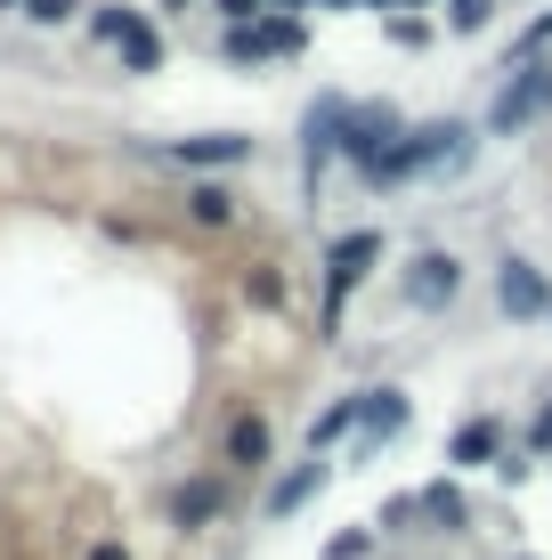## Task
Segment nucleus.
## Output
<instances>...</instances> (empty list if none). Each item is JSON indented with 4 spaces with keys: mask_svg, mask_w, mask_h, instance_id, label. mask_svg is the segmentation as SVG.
I'll list each match as a JSON object with an SVG mask.
<instances>
[{
    "mask_svg": "<svg viewBox=\"0 0 552 560\" xmlns=\"http://www.w3.org/2000/svg\"><path fill=\"white\" fill-rule=\"evenodd\" d=\"M471 130L463 122H423V130H398V147L383 154V171L374 179H414V171H431V163H455L463 154Z\"/></svg>",
    "mask_w": 552,
    "mask_h": 560,
    "instance_id": "obj_1",
    "label": "nucleus"
},
{
    "mask_svg": "<svg viewBox=\"0 0 552 560\" xmlns=\"http://www.w3.org/2000/svg\"><path fill=\"white\" fill-rule=\"evenodd\" d=\"M374 260H383V236H374V228H357V236H341L333 253H326V325L341 317V301L366 284V268H374Z\"/></svg>",
    "mask_w": 552,
    "mask_h": 560,
    "instance_id": "obj_2",
    "label": "nucleus"
},
{
    "mask_svg": "<svg viewBox=\"0 0 552 560\" xmlns=\"http://www.w3.org/2000/svg\"><path fill=\"white\" fill-rule=\"evenodd\" d=\"M220 49L236 57V66H260V57H301V25H293V16H236Z\"/></svg>",
    "mask_w": 552,
    "mask_h": 560,
    "instance_id": "obj_3",
    "label": "nucleus"
},
{
    "mask_svg": "<svg viewBox=\"0 0 552 560\" xmlns=\"http://www.w3.org/2000/svg\"><path fill=\"white\" fill-rule=\"evenodd\" d=\"M98 42L122 49L130 73H155V66H163V42H155V25H146L139 9H98Z\"/></svg>",
    "mask_w": 552,
    "mask_h": 560,
    "instance_id": "obj_4",
    "label": "nucleus"
},
{
    "mask_svg": "<svg viewBox=\"0 0 552 560\" xmlns=\"http://www.w3.org/2000/svg\"><path fill=\"white\" fill-rule=\"evenodd\" d=\"M544 106H552V66H520V82H512L504 98H496V114H488V130H504V139H512V130H528V122H537Z\"/></svg>",
    "mask_w": 552,
    "mask_h": 560,
    "instance_id": "obj_5",
    "label": "nucleus"
},
{
    "mask_svg": "<svg viewBox=\"0 0 552 560\" xmlns=\"http://www.w3.org/2000/svg\"><path fill=\"white\" fill-rule=\"evenodd\" d=\"M163 154L187 171H227V163H252V139L244 130H212V139H171Z\"/></svg>",
    "mask_w": 552,
    "mask_h": 560,
    "instance_id": "obj_6",
    "label": "nucleus"
},
{
    "mask_svg": "<svg viewBox=\"0 0 552 560\" xmlns=\"http://www.w3.org/2000/svg\"><path fill=\"white\" fill-rule=\"evenodd\" d=\"M455 293H463V260H455V253H423V260L407 268V301L414 308H439Z\"/></svg>",
    "mask_w": 552,
    "mask_h": 560,
    "instance_id": "obj_7",
    "label": "nucleus"
},
{
    "mask_svg": "<svg viewBox=\"0 0 552 560\" xmlns=\"http://www.w3.org/2000/svg\"><path fill=\"white\" fill-rule=\"evenodd\" d=\"M496 301H504V317H552V284H544L528 260H504V277H496Z\"/></svg>",
    "mask_w": 552,
    "mask_h": 560,
    "instance_id": "obj_8",
    "label": "nucleus"
},
{
    "mask_svg": "<svg viewBox=\"0 0 552 560\" xmlns=\"http://www.w3.org/2000/svg\"><path fill=\"white\" fill-rule=\"evenodd\" d=\"M317 488H326V463H317V455H309V463H301V471H293V479H277V495H269V520H293V512H301V504H309V495H317Z\"/></svg>",
    "mask_w": 552,
    "mask_h": 560,
    "instance_id": "obj_9",
    "label": "nucleus"
},
{
    "mask_svg": "<svg viewBox=\"0 0 552 560\" xmlns=\"http://www.w3.org/2000/svg\"><path fill=\"white\" fill-rule=\"evenodd\" d=\"M455 463H496L504 455V422L496 415H480V422H463V431H455V447H447Z\"/></svg>",
    "mask_w": 552,
    "mask_h": 560,
    "instance_id": "obj_10",
    "label": "nucleus"
},
{
    "mask_svg": "<svg viewBox=\"0 0 552 560\" xmlns=\"http://www.w3.org/2000/svg\"><path fill=\"white\" fill-rule=\"evenodd\" d=\"M269 447H277V439H269V422H260V415H244L236 431H227V463H236V471H260Z\"/></svg>",
    "mask_w": 552,
    "mask_h": 560,
    "instance_id": "obj_11",
    "label": "nucleus"
},
{
    "mask_svg": "<svg viewBox=\"0 0 552 560\" xmlns=\"http://www.w3.org/2000/svg\"><path fill=\"white\" fill-rule=\"evenodd\" d=\"M220 504H227V488H220V479H196V488H179L171 520H179V528H203V520H220Z\"/></svg>",
    "mask_w": 552,
    "mask_h": 560,
    "instance_id": "obj_12",
    "label": "nucleus"
},
{
    "mask_svg": "<svg viewBox=\"0 0 552 560\" xmlns=\"http://www.w3.org/2000/svg\"><path fill=\"white\" fill-rule=\"evenodd\" d=\"M357 422H366V390H357V398H333V407L317 415V431H309V455H317V447H333V439H341V431H357Z\"/></svg>",
    "mask_w": 552,
    "mask_h": 560,
    "instance_id": "obj_13",
    "label": "nucleus"
},
{
    "mask_svg": "<svg viewBox=\"0 0 552 560\" xmlns=\"http://www.w3.org/2000/svg\"><path fill=\"white\" fill-rule=\"evenodd\" d=\"M407 431V398L398 390H366V439H398Z\"/></svg>",
    "mask_w": 552,
    "mask_h": 560,
    "instance_id": "obj_14",
    "label": "nucleus"
},
{
    "mask_svg": "<svg viewBox=\"0 0 552 560\" xmlns=\"http://www.w3.org/2000/svg\"><path fill=\"white\" fill-rule=\"evenodd\" d=\"M423 512L439 520V528H463V488H455V479H439V488H423Z\"/></svg>",
    "mask_w": 552,
    "mask_h": 560,
    "instance_id": "obj_15",
    "label": "nucleus"
},
{
    "mask_svg": "<svg viewBox=\"0 0 552 560\" xmlns=\"http://www.w3.org/2000/svg\"><path fill=\"white\" fill-rule=\"evenodd\" d=\"M187 203H196V220H203V228H227V220H236V196H227V187H196Z\"/></svg>",
    "mask_w": 552,
    "mask_h": 560,
    "instance_id": "obj_16",
    "label": "nucleus"
},
{
    "mask_svg": "<svg viewBox=\"0 0 552 560\" xmlns=\"http://www.w3.org/2000/svg\"><path fill=\"white\" fill-rule=\"evenodd\" d=\"M488 16H496V0H447V25L455 33H488Z\"/></svg>",
    "mask_w": 552,
    "mask_h": 560,
    "instance_id": "obj_17",
    "label": "nucleus"
},
{
    "mask_svg": "<svg viewBox=\"0 0 552 560\" xmlns=\"http://www.w3.org/2000/svg\"><path fill=\"white\" fill-rule=\"evenodd\" d=\"M73 9H82V0H33V9H25V16H33V25H66V16H73Z\"/></svg>",
    "mask_w": 552,
    "mask_h": 560,
    "instance_id": "obj_18",
    "label": "nucleus"
},
{
    "mask_svg": "<svg viewBox=\"0 0 552 560\" xmlns=\"http://www.w3.org/2000/svg\"><path fill=\"white\" fill-rule=\"evenodd\" d=\"M544 42H552V9H544V16H537V25H528V33H520V42H512V49H520V57H537Z\"/></svg>",
    "mask_w": 552,
    "mask_h": 560,
    "instance_id": "obj_19",
    "label": "nucleus"
},
{
    "mask_svg": "<svg viewBox=\"0 0 552 560\" xmlns=\"http://www.w3.org/2000/svg\"><path fill=\"white\" fill-rule=\"evenodd\" d=\"M357 552H366V528H350V536H333V552H326V560H357Z\"/></svg>",
    "mask_w": 552,
    "mask_h": 560,
    "instance_id": "obj_20",
    "label": "nucleus"
},
{
    "mask_svg": "<svg viewBox=\"0 0 552 560\" xmlns=\"http://www.w3.org/2000/svg\"><path fill=\"white\" fill-rule=\"evenodd\" d=\"M528 447H544V455H552V407L537 415V431H528Z\"/></svg>",
    "mask_w": 552,
    "mask_h": 560,
    "instance_id": "obj_21",
    "label": "nucleus"
},
{
    "mask_svg": "<svg viewBox=\"0 0 552 560\" xmlns=\"http://www.w3.org/2000/svg\"><path fill=\"white\" fill-rule=\"evenodd\" d=\"M227 9V25H236V16H260V0H220Z\"/></svg>",
    "mask_w": 552,
    "mask_h": 560,
    "instance_id": "obj_22",
    "label": "nucleus"
},
{
    "mask_svg": "<svg viewBox=\"0 0 552 560\" xmlns=\"http://www.w3.org/2000/svg\"><path fill=\"white\" fill-rule=\"evenodd\" d=\"M90 560H130V552H122V545H98V552H90Z\"/></svg>",
    "mask_w": 552,
    "mask_h": 560,
    "instance_id": "obj_23",
    "label": "nucleus"
},
{
    "mask_svg": "<svg viewBox=\"0 0 552 560\" xmlns=\"http://www.w3.org/2000/svg\"><path fill=\"white\" fill-rule=\"evenodd\" d=\"M374 9H414V0H374Z\"/></svg>",
    "mask_w": 552,
    "mask_h": 560,
    "instance_id": "obj_24",
    "label": "nucleus"
},
{
    "mask_svg": "<svg viewBox=\"0 0 552 560\" xmlns=\"http://www.w3.org/2000/svg\"><path fill=\"white\" fill-rule=\"evenodd\" d=\"M326 9H350V0H326Z\"/></svg>",
    "mask_w": 552,
    "mask_h": 560,
    "instance_id": "obj_25",
    "label": "nucleus"
},
{
    "mask_svg": "<svg viewBox=\"0 0 552 560\" xmlns=\"http://www.w3.org/2000/svg\"><path fill=\"white\" fill-rule=\"evenodd\" d=\"M269 9H293V0H269Z\"/></svg>",
    "mask_w": 552,
    "mask_h": 560,
    "instance_id": "obj_26",
    "label": "nucleus"
},
{
    "mask_svg": "<svg viewBox=\"0 0 552 560\" xmlns=\"http://www.w3.org/2000/svg\"><path fill=\"white\" fill-rule=\"evenodd\" d=\"M0 9H9V0H0Z\"/></svg>",
    "mask_w": 552,
    "mask_h": 560,
    "instance_id": "obj_27",
    "label": "nucleus"
}]
</instances>
